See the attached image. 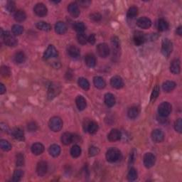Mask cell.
<instances>
[{"mask_svg":"<svg viewBox=\"0 0 182 182\" xmlns=\"http://www.w3.org/2000/svg\"><path fill=\"white\" fill-rule=\"evenodd\" d=\"M44 146L41 143H35L31 147V152L35 155H40L44 152Z\"/></svg>","mask_w":182,"mask_h":182,"instance_id":"cell-20","label":"cell"},{"mask_svg":"<svg viewBox=\"0 0 182 182\" xmlns=\"http://www.w3.org/2000/svg\"><path fill=\"white\" fill-rule=\"evenodd\" d=\"M171 109H172V107L170 103H169L168 102H164L159 106L158 113L161 117L166 118L171 113Z\"/></svg>","mask_w":182,"mask_h":182,"instance_id":"cell-5","label":"cell"},{"mask_svg":"<svg viewBox=\"0 0 182 182\" xmlns=\"http://www.w3.org/2000/svg\"><path fill=\"white\" fill-rule=\"evenodd\" d=\"M5 92H6V88L3 84L1 83L0 84V94H4Z\"/></svg>","mask_w":182,"mask_h":182,"instance_id":"cell-56","label":"cell"},{"mask_svg":"<svg viewBox=\"0 0 182 182\" xmlns=\"http://www.w3.org/2000/svg\"><path fill=\"white\" fill-rule=\"evenodd\" d=\"M76 103L79 110H83L86 108V100L82 96H78L76 99Z\"/></svg>","mask_w":182,"mask_h":182,"instance_id":"cell-28","label":"cell"},{"mask_svg":"<svg viewBox=\"0 0 182 182\" xmlns=\"http://www.w3.org/2000/svg\"><path fill=\"white\" fill-rule=\"evenodd\" d=\"M73 141V135L69 133H65L61 136V142L65 145H68Z\"/></svg>","mask_w":182,"mask_h":182,"instance_id":"cell-27","label":"cell"},{"mask_svg":"<svg viewBox=\"0 0 182 182\" xmlns=\"http://www.w3.org/2000/svg\"><path fill=\"white\" fill-rule=\"evenodd\" d=\"M128 179L129 181H135L138 179V172H137L136 169L134 168L130 169V170L129 171L128 174Z\"/></svg>","mask_w":182,"mask_h":182,"instance_id":"cell-41","label":"cell"},{"mask_svg":"<svg viewBox=\"0 0 182 182\" xmlns=\"http://www.w3.org/2000/svg\"><path fill=\"white\" fill-rule=\"evenodd\" d=\"M144 164L147 168H151L154 165L156 161L155 156L152 153H146L144 156Z\"/></svg>","mask_w":182,"mask_h":182,"instance_id":"cell-8","label":"cell"},{"mask_svg":"<svg viewBox=\"0 0 182 182\" xmlns=\"http://www.w3.org/2000/svg\"><path fill=\"white\" fill-rule=\"evenodd\" d=\"M68 11L69 14L74 18H76L80 15V10L78 5L76 2H72L68 7Z\"/></svg>","mask_w":182,"mask_h":182,"instance_id":"cell-16","label":"cell"},{"mask_svg":"<svg viewBox=\"0 0 182 182\" xmlns=\"http://www.w3.org/2000/svg\"><path fill=\"white\" fill-rule=\"evenodd\" d=\"M152 139L156 143L161 142L164 139V134L161 129H154L152 133Z\"/></svg>","mask_w":182,"mask_h":182,"instance_id":"cell-12","label":"cell"},{"mask_svg":"<svg viewBox=\"0 0 182 182\" xmlns=\"http://www.w3.org/2000/svg\"><path fill=\"white\" fill-rule=\"evenodd\" d=\"M81 149L78 145H74L72 147L71 149V156L74 158L78 157V156L81 155Z\"/></svg>","mask_w":182,"mask_h":182,"instance_id":"cell-38","label":"cell"},{"mask_svg":"<svg viewBox=\"0 0 182 182\" xmlns=\"http://www.w3.org/2000/svg\"><path fill=\"white\" fill-rule=\"evenodd\" d=\"M137 25L141 29H149V27L151 26L152 25V21L151 20L149 19L147 17H141L139 18L138 21H137Z\"/></svg>","mask_w":182,"mask_h":182,"instance_id":"cell-13","label":"cell"},{"mask_svg":"<svg viewBox=\"0 0 182 182\" xmlns=\"http://www.w3.org/2000/svg\"><path fill=\"white\" fill-rule=\"evenodd\" d=\"M112 43V46H113V55H118L119 53V51H120V45H119V41L118 37L114 36L113 39H112L111 41Z\"/></svg>","mask_w":182,"mask_h":182,"instance_id":"cell-23","label":"cell"},{"mask_svg":"<svg viewBox=\"0 0 182 182\" xmlns=\"http://www.w3.org/2000/svg\"><path fill=\"white\" fill-rule=\"evenodd\" d=\"M169 29V24L166 20L163 19H161L159 20L158 21V29L160 31H166Z\"/></svg>","mask_w":182,"mask_h":182,"instance_id":"cell-37","label":"cell"},{"mask_svg":"<svg viewBox=\"0 0 182 182\" xmlns=\"http://www.w3.org/2000/svg\"><path fill=\"white\" fill-rule=\"evenodd\" d=\"M0 147H1L2 150L6 152L9 151L12 149L11 144H10L8 141L5 140V139H2V140L0 141Z\"/></svg>","mask_w":182,"mask_h":182,"instance_id":"cell-43","label":"cell"},{"mask_svg":"<svg viewBox=\"0 0 182 182\" xmlns=\"http://www.w3.org/2000/svg\"><path fill=\"white\" fill-rule=\"evenodd\" d=\"M108 140L110 142H116L118 141L121 138V133L118 129H113L110 131L108 136Z\"/></svg>","mask_w":182,"mask_h":182,"instance_id":"cell-17","label":"cell"},{"mask_svg":"<svg viewBox=\"0 0 182 182\" xmlns=\"http://www.w3.org/2000/svg\"><path fill=\"white\" fill-rule=\"evenodd\" d=\"M14 61L16 62V63L21 64V63H23L25 61V60H26V56H25L24 52L19 51L14 55Z\"/></svg>","mask_w":182,"mask_h":182,"instance_id":"cell-32","label":"cell"},{"mask_svg":"<svg viewBox=\"0 0 182 182\" xmlns=\"http://www.w3.org/2000/svg\"><path fill=\"white\" fill-rule=\"evenodd\" d=\"M87 130H88V133L91 134H95L97 133V131L98 130V123L94 121L90 122L88 124V126H87Z\"/></svg>","mask_w":182,"mask_h":182,"instance_id":"cell-34","label":"cell"},{"mask_svg":"<svg viewBox=\"0 0 182 182\" xmlns=\"http://www.w3.org/2000/svg\"><path fill=\"white\" fill-rule=\"evenodd\" d=\"M61 91V86L56 83H52L48 90V97L49 99H54L58 96Z\"/></svg>","mask_w":182,"mask_h":182,"instance_id":"cell-6","label":"cell"},{"mask_svg":"<svg viewBox=\"0 0 182 182\" xmlns=\"http://www.w3.org/2000/svg\"><path fill=\"white\" fill-rule=\"evenodd\" d=\"M170 71L173 74L177 75L180 73V61L179 59H174L170 65Z\"/></svg>","mask_w":182,"mask_h":182,"instance_id":"cell-18","label":"cell"},{"mask_svg":"<svg viewBox=\"0 0 182 182\" xmlns=\"http://www.w3.org/2000/svg\"><path fill=\"white\" fill-rule=\"evenodd\" d=\"M138 14V9L136 7H132L128 11V17L129 19H133Z\"/></svg>","mask_w":182,"mask_h":182,"instance_id":"cell-42","label":"cell"},{"mask_svg":"<svg viewBox=\"0 0 182 182\" xmlns=\"http://www.w3.org/2000/svg\"><path fill=\"white\" fill-rule=\"evenodd\" d=\"M176 34H179V36H181L182 35V27L179 26L177 29H176Z\"/></svg>","mask_w":182,"mask_h":182,"instance_id":"cell-57","label":"cell"},{"mask_svg":"<svg viewBox=\"0 0 182 182\" xmlns=\"http://www.w3.org/2000/svg\"><path fill=\"white\" fill-rule=\"evenodd\" d=\"M1 73L3 76H9L10 75V69L7 66H2L1 68Z\"/></svg>","mask_w":182,"mask_h":182,"instance_id":"cell-51","label":"cell"},{"mask_svg":"<svg viewBox=\"0 0 182 182\" xmlns=\"http://www.w3.org/2000/svg\"><path fill=\"white\" fill-rule=\"evenodd\" d=\"M77 39H78V43L82 45L86 44L87 43V41H88L86 36L83 33L78 34V35H77Z\"/></svg>","mask_w":182,"mask_h":182,"instance_id":"cell-46","label":"cell"},{"mask_svg":"<svg viewBox=\"0 0 182 182\" xmlns=\"http://www.w3.org/2000/svg\"><path fill=\"white\" fill-rule=\"evenodd\" d=\"M91 19L95 21H98L101 19V15L98 13H94L91 15Z\"/></svg>","mask_w":182,"mask_h":182,"instance_id":"cell-53","label":"cell"},{"mask_svg":"<svg viewBox=\"0 0 182 182\" xmlns=\"http://www.w3.org/2000/svg\"><path fill=\"white\" fill-rule=\"evenodd\" d=\"M14 19L16 20V21L19 22H21L24 21L25 19L26 18V14L25 13L24 11L21 9L17 10V11L15 12L14 13Z\"/></svg>","mask_w":182,"mask_h":182,"instance_id":"cell-30","label":"cell"},{"mask_svg":"<svg viewBox=\"0 0 182 182\" xmlns=\"http://www.w3.org/2000/svg\"><path fill=\"white\" fill-rule=\"evenodd\" d=\"M174 129L176 132H178L179 133H181L182 132V122L181 119L179 118L175 122V124H174Z\"/></svg>","mask_w":182,"mask_h":182,"instance_id":"cell-48","label":"cell"},{"mask_svg":"<svg viewBox=\"0 0 182 182\" xmlns=\"http://www.w3.org/2000/svg\"><path fill=\"white\" fill-rule=\"evenodd\" d=\"M34 13L36 14L37 16L42 17V16H46V15L47 14L48 9H47L46 7L45 6L44 4L39 3L36 4V6L34 7Z\"/></svg>","mask_w":182,"mask_h":182,"instance_id":"cell-10","label":"cell"},{"mask_svg":"<svg viewBox=\"0 0 182 182\" xmlns=\"http://www.w3.org/2000/svg\"><path fill=\"white\" fill-rule=\"evenodd\" d=\"M49 126L52 131L59 132L63 128V121L58 117H54L49 120Z\"/></svg>","mask_w":182,"mask_h":182,"instance_id":"cell-3","label":"cell"},{"mask_svg":"<svg viewBox=\"0 0 182 182\" xmlns=\"http://www.w3.org/2000/svg\"><path fill=\"white\" fill-rule=\"evenodd\" d=\"M176 83L174 81H166L162 85L163 90L166 93L172 91L173 90L176 88Z\"/></svg>","mask_w":182,"mask_h":182,"instance_id":"cell-31","label":"cell"},{"mask_svg":"<svg viewBox=\"0 0 182 182\" xmlns=\"http://www.w3.org/2000/svg\"><path fill=\"white\" fill-rule=\"evenodd\" d=\"M48 171V164L44 161H41L37 164L36 172L40 176H44Z\"/></svg>","mask_w":182,"mask_h":182,"instance_id":"cell-14","label":"cell"},{"mask_svg":"<svg viewBox=\"0 0 182 182\" xmlns=\"http://www.w3.org/2000/svg\"><path fill=\"white\" fill-rule=\"evenodd\" d=\"M58 51L55 48V46L53 45H49L46 51L44 52V58L45 59H49L51 58H56V57H58Z\"/></svg>","mask_w":182,"mask_h":182,"instance_id":"cell-9","label":"cell"},{"mask_svg":"<svg viewBox=\"0 0 182 182\" xmlns=\"http://www.w3.org/2000/svg\"><path fill=\"white\" fill-rule=\"evenodd\" d=\"M23 171L21 170H20V169H17V170H15L14 174H13V181L14 182H18L20 180H21V179L22 176H23Z\"/></svg>","mask_w":182,"mask_h":182,"instance_id":"cell-44","label":"cell"},{"mask_svg":"<svg viewBox=\"0 0 182 182\" xmlns=\"http://www.w3.org/2000/svg\"><path fill=\"white\" fill-rule=\"evenodd\" d=\"M78 85L81 88H82L83 90H86V91H88L90 88L89 82L88 81V80L84 78H80L78 79Z\"/></svg>","mask_w":182,"mask_h":182,"instance_id":"cell-39","label":"cell"},{"mask_svg":"<svg viewBox=\"0 0 182 182\" xmlns=\"http://www.w3.org/2000/svg\"><path fill=\"white\" fill-rule=\"evenodd\" d=\"M110 84L113 88L116 89H120L124 86V82L123 78L118 76H115L111 78Z\"/></svg>","mask_w":182,"mask_h":182,"instance_id":"cell-15","label":"cell"},{"mask_svg":"<svg viewBox=\"0 0 182 182\" xmlns=\"http://www.w3.org/2000/svg\"><path fill=\"white\" fill-rule=\"evenodd\" d=\"M139 110L138 107H132L128 110V115L130 119H135L139 115Z\"/></svg>","mask_w":182,"mask_h":182,"instance_id":"cell-35","label":"cell"},{"mask_svg":"<svg viewBox=\"0 0 182 182\" xmlns=\"http://www.w3.org/2000/svg\"><path fill=\"white\" fill-rule=\"evenodd\" d=\"M7 9L9 12H13L15 10V3L12 1H9L7 4Z\"/></svg>","mask_w":182,"mask_h":182,"instance_id":"cell-50","label":"cell"},{"mask_svg":"<svg viewBox=\"0 0 182 182\" xmlns=\"http://www.w3.org/2000/svg\"><path fill=\"white\" fill-rule=\"evenodd\" d=\"M12 33H13L14 35H16V36H19V35H21L22 33H23L24 28H23V26H21V25L15 24L12 26Z\"/></svg>","mask_w":182,"mask_h":182,"instance_id":"cell-40","label":"cell"},{"mask_svg":"<svg viewBox=\"0 0 182 182\" xmlns=\"http://www.w3.org/2000/svg\"><path fill=\"white\" fill-rule=\"evenodd\" d=\"M105 103L109 108L113 107L115 104V98L112 93H106L105 96Z\"/></svg>","mask_w":182,"mask_h":182,"instance_id":"cell-24","label":"cell"},{"mask_svg":"<svg viewBox=\"0 0 182 182\" xmlns=\"http://www.w3.org/2000/svg\"><path fill=\"white\" fill-rule=\"evenodd\" d=\"M88 41L89 42L90 44H94L95 42H96V36H95V34H91V36L88 37Z\"/></svg>","mask_w":182,"mask_h":182,"instance_id":"cell-54","label":"cell"},{"mask_svg":"<svg viewBox=\"0 0 182 182\" xmlns=\"http://www.w3.org/2000/svg\"><path fill=\"white\" fill-rule=\"evenodd\" d=\"M68 54L69 56L72 57L73 58H78L81 55V52H80V50L78 47L75 46H71L68 47Z\"/></svg>","mask_w":182,"mask_h":182,"instance_id":"cell-25","label":"cell"},{"mask_svg":"<svg viewBox=\"0 0 182 182\" xmlns=\"http://www.w3.org/2000/svg\"><path fill=\"white\" fill-rule=\"evenodd\" d=\"M93 83L95 86L98 89H103L105 87V81H104V79L102 77L100 76H96L93 78Z\"/></svg>","mask_w":182,"mask_h":182,"instance_id":"cell-26","label":"cell"},{"mask_svg":"<svg viewBox=\"0 0 182 182\" xmlns=\"http://www.w3.org/2000/svg\"><path fill=\"white\" fill-rule=\"evenodd\" d=\"M55 31L58 34H64L67 31V26L63 21L57 22L55 25Z\"/></svg>","mask_w":182,"mask_h":182,"instance_id":"cell-21","label":"cell"},{"mask_svg":"<svg viewBox=\"0 0 182 182\" xmlns=\"http://www.w3.org/2000/svg\"><path fill=\"white\" fill-rule=\"evenodd\" d=\"M2 37L3 39L4 44L8 46H15L18 43L14 35H12L8 31H3L2 30Z\"/></svg>","mask_w":182,"mask_h":182,"instance_id":"cell-1","label":"cell"},{"mask_svg":"<svg viewBox=\"0 0 182 182\" xmlns=\"http://www.w3.org/2000/svg\"><path fill=\"white\" fill-rule=\"evenodd\" d=\"M90 4H91V2H89V1H81V2H80V4H81V6L83 7H88Z\"/></svg>","mask_w":182,"mask_h":182,"instance_id":"cell-55","label":"cell"},{"mask_svg":"<svg viewBox=\"0 0 182 182\" xmlns=\"http://www.w3.org/2000/svg\"><path fill=\"white\" fill-rule=\"evenodd\" d=\"M49 154L54 157H57L61 153V147L58 144H52L49 149Z\"/></svg>","mask_w":182,"mask_h":182,"instance_id":"cell-29","label":"cell"},{"mask_svg":"<svg viewBox=\"0 0 182 182\" xmlns=\"http://www.w3.org/2000/svg\"><path fill=\"white\" fill-rule=\"evenodd\" d=\"M159 91H160V88H159V87L158 86H156L155 87H154L152 92L151 97H150V100L152 102L154 101L156 98H157V97L159 95Z\"/></svg>","mask_w":182,"mask_h":182,"instance_id":"cell-45","label":"cell"},{"mask_svg":"<svg viewBox=\"0 0 182 182\" xmlns=\"http://www.w3.org/2000/svg\"><path fill=\"white\" fill-rule=\"evenodd\" d=\"M85 62H86L87 66L90 67V68H93L96 65V58L93 54H89L86 56Z\"/></svg>","mask_w":182,"mask_h":182,"instance_id":"cell-22","label":"cell"},{"mask_svg":"<svg viewBox=\"0 0 182 182\" xmlns=\"http://www.w3.org/2000/svg\"><path fill=\"white\" fill-rule=\"evenodd\" d=\"M146 38L145 35H144L142 31H135L134 34L133 36V41L134 44L136 46H141L142 44H143L145 41Z\"/></svg>","mask_w":182,"mask_h":182,"instance_id":"cell-11","label":"cell"},{"mask_svg":"<svg viewBox=\"0 0 182 182\" xmlns=\"http://www.w3.org/2000/svg\"><path fill=\"white\" fill-rule=\"evenodd\" d=\"M28 129L30 132L36 131L37 129V124L34 122H31L28 124Z\"/></svg>","mask_w":182,"mask_h":182,"instance_id":"cell-52","label":"cell"},{"mask_svg":"<svg viewBox=\"0 0 182 182\" xmlns=\"http://www.w3.org/2000/svg\"><path fill=\"white\" fill-rule=\"evenodd\" d=\"M16 166H24V155L21 153L18 154L16 155Z\"/></svg>","mask_w":182,"mask_h":182,"instance_id":"cell-47","label":"cell"},{"mask_svg":"<svg viewBox=\"0 0 182 182\" xmlns=\"http://www.w3.org/2000/svg\"><path fill=\"white\" fill-rule=\"evenodd\" d=\"M97 51L98 55L102 58H106L110 54V48L108 45L105 43L99 44L97 46Z\"/></svg>","mask_w":182,"mask_h":182,"instance_id":"cell-7","label":"cell"},{"mask_svg":"<svg viewBox=\"0 0 182 182\" xmlns=\"http://www.w3.org/2000/svg\"><path fill=\"white\" fill-rule=\"evenodd\" d=\"M37 29L44 31H49L51 30V26L45 21H39L36 24Z\"/></svg>","mask_w":182,"mask_h":182,"instance_id":"cell-33","label":"cell"},{"mask_svg":"<svg viewBox=\"0 0 182 182\" xmlns=\"http://www.w3.org/2000/svg\"><path fill=\"white\" fill-rule=\"evenodd\" d=\"M99 149L95 146H91L89 149L90 156H96L99 153Z\"/></svg>","mask_w":182,"mask_h":182,"instance_id":"cell-49","label":"cell"},{"mask_svg":"<svg viewBox=\"0 0 182 182\" xmlns=\"http://www.w3.org/2000/svg\"><path fill=\"white\" fill-rule=\"evenodd\" d=\"M12 134L14 139L19 141H23L24 139V133L21 129L19 128H14L12 131Z\"/></svg>","mask_w":182,"mask_h":182,"instance_id":"cell-19","label":"cell"},{"mask_svg":"<svg viewBox=\"0 0 182 182\" xmlns=\"http://www.w3.org/2000/svg\"><path fill=\"white\" fill-rule=\"evenodd\" d=\"M173 50V44L168 39H164L161 44V53L165 57L170 56Z\"/></svg>","mask_w":182,"mask_h":182,"instance_id":"cell-4","label":"cell"},{"mask_svg":"<svg viewBox=\"0 0 182 182\" xmlns=\"http://www.w3.org/2000/svg\"><path fill=\"white\" fill-rule=\"evenodd\" d=\"M73 29L78 32V33H83V31L86 29V26L81 21H76L73 24Z\"/></svg>","mask_w":182,"mask_h":182,"instance_id":"cell-36","label":"cell"},{"mask_svg":"<svg viewBox=\"0 0 182 182\" xmlns=\"http://www.w3.org/2000/svg\"><path fill=\"white\" fill-rule=\"evenodd\" d=\"M120 151L117 148H110L107 151L106 159L109 162H115L120 158Z\"/></svg>","mask_w":182,"mask_h":182,"instance_id":"cell-2","label":"cell"}]
</instances>
